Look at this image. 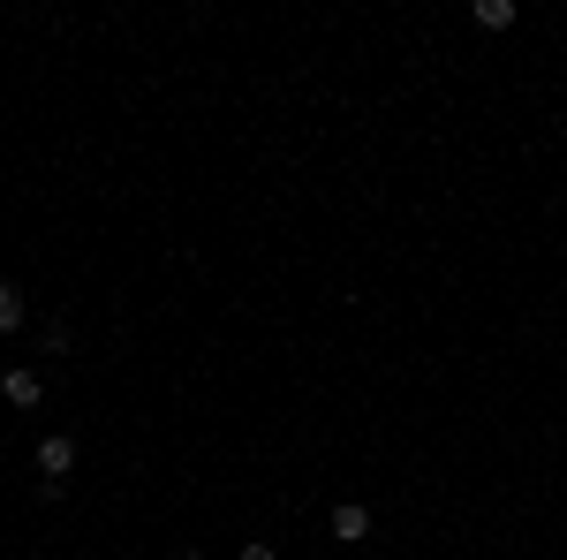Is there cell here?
<instances>
[{
    "mask_svg": "<svg viewBox=\"0 0 567 560\" xmlns=\"http://www.w3.org/2000/svg\"><path fill=\"white\" fill-rule=\"evenodd\" d=\"M39 470L45 477H69V470H76V439H69V431H53V439L39 447Z\"/></svg>",
    "mask_w": 567,
    "mask_h": 560,
    "instance_id": "1",
    "label": "cell"
},
{
    "mask_svg": "<svg viewBox=\"0 0 567 560\" xmlns=\"http://www.w3.org/2000/svg\"><path fill=\"white\" fill-rule=\"evenodd\" d=\"M477 23L484 31H507L515 23V0H477Z\"/></svg>",
    "mask_w": 567,
    "mask_h": 560,
    "instance_id": "4",
    "label": "cell"
},
{
    "mask_svg": "<svg viewBox=\"0 0 567 560\" xmlns=\"http://www.w3.org/2000/svg\"><path fill=\"white\" fill-rule=\"evenodd\" d=\"M0 394H8V401H16V409H39L45 379H39V371H8V379H0Z\"/></svg>",
    "mask_w": 567,
    "mask_h": 560,
    "instance_id": "2",
    "label": "cell"
},
{
    "mask_svg": "<svg viewBox=\"0 0 567 560\" xmlns=\"http://www.w3.org/2000/svg\"><path fill=\"white\" fill-rule=\"evenodd\" d=\"M16 326H23V288L0 281V334H16Z\"/></svg>",
    "mask_w": 567,
    "mask_h": 560,
    "instance_id": "5",
    "label": "cell"
},
{
    "mask_svg": "<svg viewBox=\"0 0 567 560\" xmlns=\"http://www.w3.org/2000/svg\"><path fill=\"white\" fill-rule=\"evenodd\" d=\"M363 530H371V516H363L355 500H341V508H333V538H341V546H355Z\"/></svg>",
    "mask_w": 567,
    "mask_h": 560,
    "instance_id": "3",
    "label": "cell"
},
{
    "mask_svg": "<svg viewBox=\"0 0 567 560\" xmlns=\"http://www.w3.org/2000/svg\"><path fill=\"white\" fill-rule=\"evenodd\" d=\"M243 560H272V546H243Z\"/></svg>",
    "mask_w": 567,
    "mask_h": 560,
    "instance_id": "6",
    "label": "cell"
},
{
    "mask_svg": "<svg viewBox=\"0 0 567 560\" xmlns=\"http://www.w3.org/2000/svg\"><path fill=\"white\" fill-rule=\"evenodd\" d=\"M189 560H205V553H189Z\"/></svg>",
    "mask_w": 567,
    "mask_h": 560,
    "instance_id": "7",
    "label": "cell"
}]
</instances>
